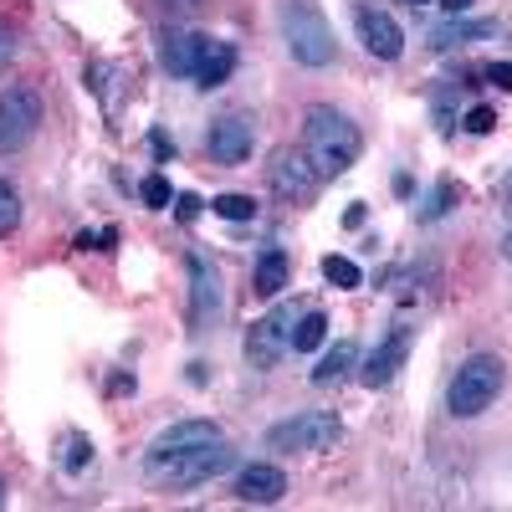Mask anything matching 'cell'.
Instances as JSON below:
<instances>
[{
	"label": "cell",
	"mask_w": 512,
	"mask_h": 512,
	"mask_svg": "<svg viewBox=\"0 0 512 512\" xmlns=\"http://www.w3.org/2000/svg\"><path fill=\"white\" fill-rule=\"evenodd\" d=\"M287 272H292L287 251H282V246H267L262 256H256V267H251V292H256V297H277V292L287 287Z\"/></svg>",
	"instance_id": "18"
},
{
	"label": "cell",
	"mask_w": 512,
	"mask_h": 512,
	"mask_svg": "<svg viewBox=\"0 0 512 512\" xmlns=\"http://www.w3.org/2000/svg\"><path fill=\"white\" fill-rule=\"evenodd\" d=\"M113 241H118L113 226H103V231H82V236H77V251H108Z\"/></svg>",
	"instance_id": "28"
},
{
	"label": "cell",
	"mask_w": 512,
	"mask_h": 512,
	"mask_svg": "<svg viewBox=\"0 0 512 512\" xmlns=\"http://www.w3.org/2000/svg\"><path fill=\"white\" fill-rule=\"evenodd\" d=\"M11 57H16V36L0 26V67H11Z\"/></svg>",
	"instance_id": "31"
},
{
	"label": "cell",
	"mask_w": 512,
	"mask_h": 512,
	"mask_svg": "<svg viewBox=\"0 0 512 512\" xmlns=\"http://www.w3.org/2000/svg\"><path fill=\"white\" fill-rule=\"evenodd\" d=\"M441 6H446L451 16H466V11H472V0H441Z\"/></svg>",
	"instance_id": "36"
},
{
	"label": "cell",
	"mask_w": 512,
	"mask_h": 512,
	"mask_svg": "<svg viewBox=\"0 0 512 512\" xmlns=\"http://www.w3.org/2000/svg\"><path fill=\"white\" fill-rule=\"evenodd\" d=\"M502 26L497 21H466V16H451L431 31V52H456V47H472V41H487L497 36Z\"/></svg>",
	"instance_id": "17"
},
{
	"label": "cell",
	"mask_w": 512,
	"mask_h": 512,
	"mask_svg": "<svg viewBox=\"0 0 512 512\" xmlns=\"http://www.w3.org/2000/svg\"><path fill=\"white\" fill-rule=\"evenodd\" d=\"M205 149L216 164H246L251 149H256V123L246 113H226L210 123V134H205Z\"/></svg>",
	"instance_id": "12"
},
{
	"label": "cell",
	"mask_w": 512,
	"mask_h": 512,
	"mask_svg": "<svg viewBox=\"0 0 512 512\" xmlns=\"http://www.w3.org/2000/svg\"><path fill=\"white\" fill-rule=\"evenodd\" d=\"M303 154L313 159L318 180H338V175H349V169L359 164L364 134H359V123L349 113H338L328 103H313L308 118H303Z\"/></svg>",
	"instance_id": "1"
},
{
	"label": "cell",
	"mask_w": 512,
	"mask_h": 512,
	"mask_svg": "<svg viewBox=\"0 0 512 512\" xmlns=\"http://www.w3.org/2000/svg\"><path fill=\"white\" fill-rule=\"evenodd\" d=\"M502 384H507V364L497 354H472V359H461V369L451 374L446 384V410L456 420H477L492 410V400L502 395Z\"/></svg>",
	"instance_id": "3"
},
{
	"label": "cell",
	"mask_w": 512,
	"mask_h": 512,
	"mask_svg": "<svg viewBox=\"0 0 512 512\" xmlns=\"http://www.w3.org/2000/svg\"><path fill=\"white\" fill-rule=\"evenodd\" d=\"M216 216H226V221H251V216H256V200H251V195H216Z\"/></svg>",
	"instance_id": "26"
},
{
	"label": "cell",
	"mask_w": 512,
	"mask_h": 512,
	"mask_svg": "<svg viewBox=\"0 0 512 512\" xmlns=\"http://www.w3.org/2000/svg\"><path fill=\"white\" fill-rule=\"evenodd\" d=\"M123 390H134V374H113L108 379V395H123Z\"/></svg>",
	"instance_id": "33"
},
{
	"label": "cell",
	"mask_w": 512,
	"mask_h": 512,
	"mask_svg": "<svg viewBox=\"0 0 512 512\" xmlns=\"http://www.w3.org/2000/svg\"><path fill=\"white\" fill-rule=\"evenodd\" d=\"M354 364H359V344H354V338H344L338 349L323 354V364L313 369V384H338V379H349Z\"/></svg>",
	"instance_id": "19"
},
{
	"label": "cell",
	"mask_w": 512,
	"mask_h": 512,
	"mask_svg": "<svg viewBox=\"0 0 512 512\" xmlns=\"http://www.w3.org/2000/svg\"><path fill=\"white\" fill-rule=\"evenodd\" d=\"M282 497H287V477H282V466H272V461H251L246 472L236 477V502H246V507H272Z\"/></svg>",
	"instance_id": "14"
},
{
	"label": "cell",
	"mask_w": 512,
	"mask_h": 512,
	"mask_svg": "<svg viewBox=\"0 0 512 512\" xmlns=\"http://www.w3.org/2000/svg\"><path fill=\"white\" fill-rule=\"evenodd\" d=\"M502 256H507V262H512V231L502 236Z\"/></svg>",
	"instance_id": "37"
},
{
	"label": "cell",
	"mask_w": 512,
	"mask_h": 512,
	"mask_svg": "<svg viewBox=\"0 0 512 512\" xmlns=\"http://www.w3.org/2000/svg\"><path fill=\"white\" fill-rule=\"evenodd\" d=\"M57 466L67 477H82L93 466V441L82 436V431H62V441H57Z\"/></svg>",
	"instance_id": "20"
},
{
	"label": "cell",
	"mask_w": 512,
	"mask_h": 512,
	"mask_svg": "<svg viewBox=\"0 0 512 512\" xmlns=\"http://www.w3.org/2000/svg\"><path fill=\"white\" fill-rule=\"evenodd\" d=\"M185 272H190V333H210V323L221 318L226 308V287H221V272L205 251H190L185 256Z\"/></svg>",
	"instance_id": "9"
},
{
	"label": "cell",
	"mask_w": 512,
	"mask_h": 512,
	"mask_svg": "<svg viewBox=\"0 0 512 512\" xmlns=\"http://www.w3.org/2000/svg\"><path fill=\"white\" fill-rule=\"evenodd\" d=\"M410 344H415V328H405V323H395L390 333H384V344L364 359V369H359V379L369 384V390H390L395 384V374L405 369V359H410Z\"/></svg>",
	"instance_id": "11"
},
{
	"label": "cell",
	"mask_w": 512,
	"mask_h": 512,
	"mask_svg": "<svg viewBox=\"0 0 512 512\" xmlns=\"http://www.w3.org/2000/svg\"><path fill=\"white\" fill-rule=\"evenodd\" d=\"M456 200H461V185H456V180H436V185H431V195L420 200V221H441Z\"/></svg>",
	"instance_id": "22"
},
{
	"label": "cell",
	"mask_w": 512,
	"mask_h": 512,
	"mask_svg": "<svg viewBox=\"0 0 512 512\" xmlns=\"http://www.w3.org/2000/svg\"><path fill=\"white\" fill-rule=\"evenodd\" d=\"M139 200H144L149 210H169V205H175V190H169L164 175H149V180L139 185Z\"/></svg>",
	"instance_id": "25"
},
{
	"label": "cell",
	"mask_w": 512,
	"mask_h": 512,
	"mask_svg": "<svg viewBox=\"0 0 512 512\" xmlns=\"http://www.w3.org/2000/svg\"><path fill=\"white\" fill-rule=\"evenodd\" d=\"M497 200H502V210H507V216H512V175L502 180V190H497Z\"/></svg>",
	"instance_id": "35"
},
{
	"label": "cell",
	"mask_w": 512,
	"mask_h": 512,
	"mask_svg": "<svg viewBox=\"0 0 512 512\" xmlns=\"http://www.w3.org/2000/svg\"><path fill=\"white\" fill-rule=\"evenodd\" d=\"M267 185H272L282 200H292V205H297V200H313L323 180H318L313 159L303 154V144H297V149L287 144V149H277V154H272V164H267Z\"/></svg>",
	"instance_id": "10"
},
{
	"label": "cell",
	"mask_w": 512,
	"mask_h": 512,
	"mask_svg": "<svg viewBox=\"0 0 512 512\" xmlns=\"http://www.w3.org/2000/svg\"><path fill=\"white\" fill-rule=\"evenodd\" d=\"M236 72V47L221 36H200V57H195V82L200 88H221Z\"/></svg>",
	"instance_id": "16"
},
{
	"label": "cell",
	"mask_w": 512,
	"mask_h": 512,
	"mask_svg": "<svg viewBox=\"0 0 512 512\" xmlns=\"http://www.w3.org/2000/svg\"><path fill=\"white\" fill-rule=\"evenodd\" d=\"M297 303H277L267 318H256L251 328H246V344H241V354H246V364L256 369V374H267V369H277L287 354H292V328H297Z\"/></svg>",
	"instance_id": "5"
},
{
	"label": "cell",
	"mask_w": 512,
	"mask_h": 512,
	"mask_svg": "<svg viewBox=\"0 0 512 512\" xmlns=\"http://www.w3.org/2000/svg\"><path fill=\"white\" fill-rule=\"evenodd\" d=\"M323 277L333 282V287H359L364 282V272H359V262H349V256H323Z\"/></svg>",
	"instance_id": "24"
},
{
	"label": "cell",
	"mask_w": 512,
	"mask_h": 512,
	"mask_svg": "<svg viewBox=\"0 0 512 512\" xmlns=\"http://www.w3.org/2000/svg\"><path fill=\"white\" fill-rule=\"evenodd\" d=\"M461 128H466V134H492V128H497V113H492L487 103H477V108H466Z\"/></svg>",
	"instance_id": "27"
},
{
	"label": "cell",
	"mask_w": 512,
	"mask_h": 512,
	"mask_svg": "<svg viewBox=\"0 0 512 512\" xmlns=\"http://www.w3.org/2000/svg\"><path fill=\"white\" fill-rule=\"evenodd\" d=\"M16 226H21V195H16V185L6 175H0V241H6Z\"/></svg>",
	"instance_id": "23"
},
{
	"label": "cell",
	"mask_w": 512,
	"mask_h": 512,
	"mask_svg": "<svg viewBox=\"0 0 512 512\" xmlns=\"http://www.w3.org/2000/svg\"><path fill=\"white\" fill-rule=\"evenodd\" d=\"M216 441H226V431L216 420H175V425H164V431L149 441V451H144V477H159L164 466H175L180 456H190L200 446H216Z\"/></svg>",
	"instance_id": "6"
},
{
	"label": "cell",
	"mask_w": 512,
	"mask_h": 512,
	"mask_svg": "<svg viewBox=\"0 0 512 512\" xmlns=\"http://www.w3.org/2000/svg\"><path fill=\"white\" fill-rule=\"evenodd\" d=\"M277 21H282V41L297 67H333L338 41H333V26L318 0H282Z\"/></svg>",
	"instance_id": "2"
},
{
	"label": "cell",
	"mask_w": 512,
	"mask_h": 512,
	"mask_svg": "<svg viewBox=\"0 0 512 512\" xmlns=\"http://www.w3.org/2000/svg\"><path fill=\"white\" fill-rule=\"evenodd\" d=\"M175 216L180 221H195L200 216V195H175Z\"/></svg>",
	"instance_id": "30"
},
{
	"label": "cell",
	"mask_w": 512,
	"mask_h": 512,
	"mask_svg": "<svg viewBox=\"0 0 512 512\" xmlns=\"http://www.w3.org/2000/svg\"><path fill=\"white\" fill-rule=\"evenodd\" d=\"M164 6L175 16H195V11H205V0H164Z\"/></svg>",
	"instance_id": "32"
},
{
	"label": "cell",
	"mask_w": 512,
	"mask_h": 512,
	"mask_svg": "<svg viewBox=\"0 0 512 512\" xmlns=\"http://www.w3.org/2000/svg\"><path fill=\"white\" fill-rule=\"evenodd\" d=\"M359 41H364V52L369 57H379V62H400V52H405V31H400V21L390 16V11H359Z\"/></svg>",
	"instance_id": "13"
},
{
	"label": "cell",
	"mask_w": 512,
	"mask_h": 512,
	"mask_svg": "<svg viewBox=\"0 0 512 512\" xmlns=\"http://www.w3.org/2000/svg\"><path fill=\"white\" fill-rule=\"evenodd\" d=\"M338 436H344V420L333 410H303V415H287V420L267 425L262 446L297 456V451H328V446H338Z\"/></svg>",
	"instance_id": "4"
},
{
	"label": "cell",
	"mask_w": 512,
	"mask_h": 512,
	"mask_svg": "<svg viewBox=\"0 0 512 512\" xmlns=\"http://www.w3.org/2000/svg\"><path fill=\"white\" fill-rule=\"evenodd\" d=\"M41 118H47V108H41V93L26 88V82H11V88H0V154H16L36 139Z\"/></svg>",
	"instance_id": "7"
},
{
	"label": "cell",
	"mask_w": 512,
	"mask_h": 512,
	"mask_svg": "<svg viewBox=\"0 0 512 512\" xmlns=\"http://www.w3.org/2000/svg\"><path fill=\"white\" fill-rule=\"evenodd\" d=\"M231 466H236V451H231L226 441H216V446H200V451L180 456L175 466H164V472L149 477V482L164 487V492H190V487H200V482H210V477L231 472Z\"/></svg>",
	"instance_id": "8"
},
{
	"label": "cell",
	"mask_w": 512,
	"mask_h": 512,
	"mask_svg": "<svg viewBox=\"0 0 512 512\" xmlns=\"http://www.w3.org/2000/svg\"><path fill=\"white\" fill-rule=\"evenodd\" d=\"M323 338H328V313L308 308L303 318H297V328H292V349H297V354H313Z\"/></svg>",
	"instance_id": "21"
},
{
	"label": "cell",
	"mask_w": 512,
	"mask_h": 512,
	"mask_svg": "<svg viewBox=\"0 0 512 512\" xmlns=\"http://www.w3.org/2000/svg\"><path fill=\"white\" fill-rule=\"evenodd\" d=\"M415 6H431V0H415Z\"/></svg>",
	"instance_id": "38"
},
{
	"label": "cell",
	"mask_w": 512,
	"mask_h": 512,
	"mask_svg": "<svg viewBox=\"0 0 512 512\" xmlns=\"http://www.w3.org/2000/svg\"><path fill=\"white\" fill-rule=\"evenodd\" d=\"M195 57H200V36L185 26H164L159 31V67L169 77H190L195 82Z\"/></svg>",
	"instance_id": "15"
},
{
	"label": "cell",
	"mask_w": 512,
	"mask_h": 512,
	"mask_svg": "<svg viewBox=\"0 0 512 512\" xmlns=\"http://www.w3.org/2000/svg\"><path fill=\"white\" fill-rule=\"evenodd\" d=\"M0 497H6V482H0Z\"/></svg>",
	"instance_id": "39"
},
{
	"label": "cell",
	"mask_w": 512,
	"mask_h": 512,
	"mask_svg": "<svg viewBox=\"0 0 512 512\" xmlns=\"http://www.w3.org/2000/svg\"><path fill=\"white\" fill-rule=\"evenodd\" d=\"M149 144H154V154H159V159H169V154H175V144H169V134H159V128H154V139H149Z\"/></svg>",
	"instance_id": "34"
},
{
	"label": "cell",
	"mask_w": 512,
	"mask_h": 512,
	"mask_svg": "<svg viewBox=\"0 0 512 512\" xmlns=\"http://www.w3.org/2000/svg\"><path fill=\"white\" fill-rule=\"evenodd\" d=\"M482 77L492 82V88H502V93H512V62H492V67H482Z\"/></svg>",
	"instance_id": "29"
}]
</instances>
